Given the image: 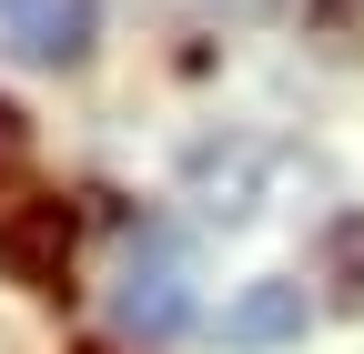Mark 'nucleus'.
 <instances>
[{"instance_id":"20e7f679","label":"nucleus","mask_w":364,"mask_h":354,"mask_svg":"<svg viewBox=\"0 0 364 354\" xmlns=\"http://www.w3.org/2000/svg\"><path fill=\"white\" fill-rule=\"evenodd\" d=\"M304 284H243L233 304H223V344L233 354H273V344H304Z\"/></svg>"},{"instance_id":"39448f33","label":"nucleus","mask_w":364,"mask_h":354,"mask_svg":"<svg viewBox=\"0 0 364 354\" xmlns=\"http://www.w3.org/2000/svg\"><path fill=\"white\" fill-rule=\"evenodd\" d=\"M324 284L344 314H364V213H334L324 223Z\"/></svg>"},{"instance_id":"7ed1b4c3","label":"nucleus","mask_w":364,"mask_h":354,"mask_svg":"<svg viewBox=\"0 0 364 354\" xmlns=\"http://www.w3.org/2000/svg\"><path fill=\"white\" fill-rule=\"evenodd\" d=\"M0 274L31 294H61V274H71V203L61 193H21L0 213Z\"/></svg>"},{"instance_id":"f257e3e1","label":"nucleus","mask_w":364,"mask_h":354,"mask_svg":"<svg viewBox=\"0 0 364 354\" xmlns=\"http://www.w3.org/2000/svg\"><path fill=\"white\" fill-rule=\"evenodd\" d=\"M112 324H122V334H142V344H172L182 324H193V253H182L172 233H142V243L122 253Z\"/></svg>"},{"instance_id":"f03ea898","label":"nucleus","mask_w":364,"mask_h":354,"mask_svg":"<svg viewBox=\"0 0 364 354\" xmlns=\"http://www.w3.org/2000/svg\"><path fill=\"white\" fill-rule=\"evenodd\" d=\"M91 41H102V11L91 0H0V51L31 61V71L91 61Z\"/></svg>"}]
</instances>
